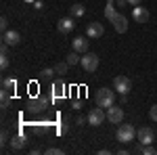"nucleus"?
Segmentation results:
<instances>
[{
    "instance_id": "obj_16",
    "label": "nucleus",
    "mask_w": 157,
    "mask_h": 155,
    "mask_svg": "<svg viewBox=\"0 0 157 155\" xmlns=\"http://www.w3.org/2000/svg\"><path fill=\"white\" fill-rule=\"evenodd\" d=\"M23 147H25V136L23 134H15L11 138V149L13 151H21Z\"/></svg>"
},
{
    "instance_id": "obj_18",
    "label": "nucleus",
    "mask_w": 157,
    "mask_h": 155,
    "mask_svg": "<svg viewBox=\"0 0 157 155\" xmlns=\"http://www.w3.org/2000/svg\"><path fill=\"white\" fill-rule=\"evenodd\" d=\"M84 13H86L84 4H73L71 9H69V15H71L73 19H80V17H84Z\"/></svg>"
},
{
    "instance_id": "obj_8",
    "label": "nucleus",
    "mask_w": 157,
    "mask_h": 155,
    "mask_svg": "<svg viewBox=\"0 0 157 155\" xmlns=\"http://www.w3.org/2000/svg\"><path fill=\"white\" fill-rule=\"evenodd\" d=\"M2 42L9 44V46H17V44L21 42V34L15 32V29H6V32L2 34Z\"/></svg>"
},
{
    "instance_id": "obj_22",
    "label": "nucleus",
    "mask_w": 157,
    "mask_h": 155,
    "mask_svg": "<svg viewBox=\"0 0 157 155\" xmlns=\"http://www.w3.org/2000/svg\"><path fill=\"white\" fill-rule=\"evenodd\" d=\"M140 153H143V155H155L157 151L153 149V147H151V145H143V149H140Z\"/></svg>"
},
{
    "instance_id": "obj_1",
    "label": "nucleus",
    "mask_w": 157,
    "mask_h": 155,
    "mask_svg": "<svg viewBox=\"0 0 157 155\" xmlns=\"http://www.w3.org/2000/svg\"><path fill=\"white\" fill-rule=\"evenodd\" d=\"M115 138H117L121 145H128L130 141H134V138H136L134 126L132 124H121L120 128H117V132H115Z\"/></svg>"
},
{
    "instance_id": "obj_24",
    "label": "nucleus",
    "mask_w": 157,
    "mask_h": 155,
    "mask_svg": "<svg viewBox=\"0 0 157 155\" xmlns=\"http://www.w3.org/2000/svg\"><path fill=\"white\" fill-rule=\"evenodd\" d=\"M52 76H55V67H52V69H50V67H46V69H42V78H44V80H50Z\"/></svg>"
},
{
    "instance_id": "obj_25",
    "label": "nucleus",
    "mask_w": 157,
    "mask_h": 155,
    "mask_svg": "<svg viewBox=\"0 0 157 155\" xmlns=\"http://www.w3.org/2000/svg\"><path fill=\"white\" fill-rule=\"evenodd\" d=\"M46 155H63V149H57V147H50V149H46L44 151Z\"/></svg>"
},
{
    "instance_id": "obj_12",
    "label": "nucleus",
    "mask_w": 157,
    "mask_h": 155,
    "mask_svg": "<svg viewBox=\"0 0 157 155\" xmlns=\"http://www.w3.org/2000/svg\"><path fill=\"white\" fill-rule=\"evenodd\" d=\"M107 119L111 122V124H120L121 119H124V109L111 105V107L107 109Z\"/></svg>"
},
{
    "instance_id": "obj_34",
    "label": "nucleus",
    "mask_w": 157,
    "mask_h": 155,
    "mask_svg": "<svg viewBox=\"0 0 157 155\" xmlns=\"http://www.w3.org/2000/svg\"><path fill=\"white\" fill-rule=\"evenodd\" d=\"M25 2H29V4H34V2H36V0H25Z\"/></svg>"
},
{
    "instance_id": "obj_5",
    "label": "nucleus",
    "mask_w": 157,
    "mask_h": 155,
    "mask_svg": "<svg viewBox=\"0 0 157 155\" xmlns=\"http://www.w3.org/2000/svg\"><path fill=\"white\" fill-rule=\"evenodd\" d=\"M130 88H132V82H130L128 76H117V78L113 80V90L120 92V95H128Z\"/></svg>"
},
{
    "instance_id": "obj_27",
    "label": "nucleus",
    "mask_w": 157,
    "mask_h": 155,
    "mask_svg": "<svg viewBox=\"0 0 157 155\" xmlns=\"http://www.w3.org/2000/svg\"><path fill=\"white\" fill-rule=\"evenodd\" d=\"M149 118L153 119V122H157V105H153V107L149 109Z\"/></svg>"
},
{
    "instance_id": "obj_32",
    "label": "nucleus",
    "mask_w": 157,
    "mask_h": 155,
    "mask_svg": "<svg viewBox=\"0 0 157 155\" xmlns=\"http://www.w3.org/2000/svg\"><path fill=\"white\" fill-rule=\"evenodd\" d=\"M34 9H38V11L42 9V2H40V0H36V2H34Z\"/></svg>"
},
{
    "instance_id": "obj_6",
    "label": "nucleus",
    "mask_w": 157,
    "mask_h": 155,
    "mask_svg": "<svg viewBox=\"0 0 157 155\" xmlns=\"http://www.w3.org/2000/svg\"><path fill=\"white\" fill-rule=\"evenodd\" d=\"M105 119H107V113H103V107L90 109V113H88V124L90 126H101Z\"/></svg>"
},
{
    "instance_id": "obj_29",
    "label": "nucleus",
    "mask_w": 157,
    "mask_h": 155,
    "mask_svg": "<svg viewBox=\"0 0 157 155\" xmlns=\"http://www.w3.org/2000/svg\"><path fill=\"white\" fill-rule=\"evenodd\" d=\"M140 2H143V0H128V4H130V6H138Z\"/></svg>"
},
{
    "instance_id": "obj_21",
    "label": "nucleus",
    "mask_w": 157,
    "mask_h": 155,
    "mask_svg": "<svg viewBox=\"0 0 157 155\" xmlns=\"http://www.w3.org/2000/svg\"><path fill=\"white\" fill-rule=\"evenodd\" d=\"M115 15H117V11L113 9V4H109V2H107V6H105V19H107V21H113Z\"/></svg>"
},
{
    "instance_id": "obj_15",
    "label": "nucleus",
    "mask_w": 157,
    "mask_h": 155,
    "mask_svg": "<svg viewBox=\"0 0 157 155\" xmlns=\"http://www.w3.org/2000/svg\"><path fill=\"white\" fill-rule=\"evenodd\" d=\"M65 92H67V86L63 82V78L55 80L52 82V99H61V96H65Z\"/></svg>"
},
{
    "instance_id": "obj_4",
    "label": "nucleus",
    "mask_w": 157,
    "mask_h": 155,
    "mask_svg": "<svg viewBox=\"0 0 157 155\" xmlns=\"http://www.w3.org/2000/svg\"><path fill=\"white\" fill-rule=\"evenodd\" d=\"M48 103L50 101L46 96H32L29 103H27V109H29V113H40V111H44L48 107Z\"/></svg>"
},
{
    "instance_id": "obj_20",
    "label": "nucleus",
    "mask_w": 157,
    "mask_h": 155,
    "mask_svg": "<svg viewBox=\"0 0 157 155\" xmlns=\"http://www.w3.org/2000/svg\"><path fill=\"white\" fill-rule=\"evenodd\" d=\"M67 67H69V63H67V61H59V63L55 65V73L65 76V73H67Z\"/></svg>"
},
{
    "instance_id": "obj_3",
    "label": "nucleus",
    "mask_w": 157,
    "mask_h": 155,
    "mask_svg": "<svg viewBox=\"0 0 157 155\" xmlns=\"http://www.w3.org/2000/svg\"><path fill=\"white\" fill-rule=\"evenodd\" d=\"M80 65H82V69L88 73H92V72H97V67H98V57L94 55V52H84V57L80 59Z\"/></svg>"
},
{
    "instance_id": "obj_28",
    "label": "nucleus",
    "mask_w": 157,
    "mask_h": 155,
    "mask_svg": "<svg viewBox=\"0 0 157 155\" xmlns=\"http://www.w3.org/2000/svg\"><path fill=\"white\" fill-rule=\"evenodd\" d=\"M71 107H73V109H82V101H73Z\"/></svg>"
},
{
    "instance_id": "obj_26",
    "label": "nucleus",
    "mask_w": 157,
    "mask_h": 155,
    "mask_svg": "<svg viewBox=\"0 0 157 155\" xmlns=\"http://www.w3.org/2000/svg\"><path fill=\"white\" fill-rule=\"evenodd\" d=\"M0 29H2V34L9 29V19H6V17H2V19H0Z\"/></svg>"
},
{
    "instance_id": "obj_23",
    "label": "nucleus",
    "mask_w": 157,
    "mask_h": 155,
    "mask_svg": "<svg viewBox=\"0 0 157 155\" xmlns=\"http://www.w3.org/2000/svg\"><path fill=\"white\" fill-rule=\"evenodd\" d=\"M9 101H11V92L2 90V107H9Z\"/></svg>"
},
{
    "instance_id": "obj_17",
    "label": "nucleus",
    "mask_w": 157,
    "mask_h": 155,
    "mask_svg": "<svg viewBox=\"0 0 157 155\" xmlns=\"http://www.w3.org/2000/svg\"><path fill=\"white\" fill-rule=\"evenodd\" d=\"M15 88H17V80L15 78H2V90L15 92Z\"/></svg>"
},
{
    "instance_id": "obj_31",
    "label": "nucleus",
    "mask_w": 157,
    "mask_h": 155,
    "mask_svg": "<svg viewBox=\"0 0 157 155\" xmlns=\"http://www.w3.org/2000/svg\"><path fill=\"white\" fill-rule=\"evenodd\" d=\"M120 103H121V105H126V103H128V95H121L120 96Z\"/></svg>"
},
{
    "instance_id": "obj_9",
    "label": "nucleus",
    "mask_w": 157,
    "mask_h": 155,
    "mask_svg": "<svg viewBox=\"0 0 157 155\" xmlns=\"http://www.w3.org/2000/svg\"><path fill=\"white\" fill-rule=\"evenodd\" d=\"M105 34V27H103V23H98V21H92V23H88V27H86V36L88 38H101Z\"/></svg>"
},
{
    "instance_id": "obj_11",
    "label": "nucleus",
    "mask_w": 157,
    "mask_h": 155,
    "mask_svg": "<svg viewBox=\"0 0 157 155\" xmlns=\"http://www.w3.org/2000/svg\"><path fill=\"white\" fill-rule=\"evenodd\" d=\"M88 46H90L88 36H78V38H73V42H71V48L78 50V52H88Z\"/></svg>"
},
{
    "instance_id": "obj_2",
    "label": "nucleus",
    "mask_w": 157,
    "mask_h": 155,
    "mask_svg": "<svg viewBox=\"0 0 157 155\" xmlns=\"http://www.w3.org/2000/svg\"><path fill=\"white\" fill-rule=\"evenodd\" d=\"M97 105L103 109H109L111 105H115V92L109 88H101L97 90Z\"/></svg>"
},
{
    "instance_id": "obj_19",
    "label": "nucleus",
    "mask_w": 157,
    "mask_h": 155,
    "mask_svg": "<svg viewBox=\"0 0 157 155\" xmlns=\"http://www.w3.org/2000/svg\"><path fill=\"white\" fill-rule=\"evenodd\" d=\"M80 59H82V57H80V52H78V50L67 52V57H65V61H67L69 65H78V63H80Z\"/></svg>"
},
{
    "instance_id": "obj_13",
    "label": "nucleus",
    "mask_w": 157,
    "mask_h": 155,
    "mask_svg": "<svg viewBox=\"0 0 157 155\" xmlns=\"http://www.w3.org/2000/svg\"><path fill=\"white\" fill-rule=\"evenodd\" d=\"M111 23H113V29H115L117 34H126V32H128V19H126L124 15H120V13L115 15V19H113Z\"/></svg>"
},
{
    "instance_id": "obj_33",
    "label": "nucleus",
    "mask_w": 157,
    "mask_h": 155,
    "mask_svg": "<svg viewBox=\"0 0 157 155\" xmlns=\"http://www.w3.org/2000/svg\"><path fill=\"white\" fill-rule=\"evenodd\" d=\"M109 153H111L109 149H101V151H98V155H109Z\"/></svg>"
},
{
    "instance_id": "obj_10",
    "label": "nucleus",
    "mask_w": 157,
    "mask_h": 155,
    "mask_svg": "<svg viewBox=\"0 0 157 155\" xmlns=\"http://www.w3.org/2000/svg\"><path fill=\"white\" fill-rule=\"evenodd\" d=\"M73 27H75V21H73L71 15L59 19V23H57V29H59L61 34H69V32H73Z\"/></svg>"
},
{
    "instance_id": "obj_30",
    "label": "nucleus",
    "mask_w": 157,
    "mask_h": 155,
    "mask_svg": "<svg viewBox=\"0 0 157 155\" xmlns=\"http://www.w3.org/2000/svg\"><path fill=\"white\" fill-rule=\"evenodd\" d=\"M84 122H88V118H82V115H80V118H78V119H75V124H78V126H82V124H84Z\"/></svg>"
},
{
    "instance_id": "obj_14",
    "label": "nucleus",
    "mask_w": 157,
    "mask_h": 155,
    "mask_svg": "<svg viewBox=\"0 0 157 155\" xmlns=\"http://www.w3.org/2000/svg\"><path fill=\"white\" fill-rule=\"evenodd\" d=\"M132 19L136 23H147L149 21V11L145 6H134L132 9Z\"/></svg>"
},
{
    "instance_id": "obj_7",
    "label": "nucleus",
    "mask_w": 157,
    "mask_h": 155,
    "mask_svg": "<svg viewBox=\"0 0 157 155\" xmlns=\"http://www.w3.org/2000/svg\"><path fill=\"white\" fill-rule=\"evenodd\" d=\"M136 138H138V143H140V145H151V143H153V138H155V132L151 130L149 126H143V128L136 130Z\"/></svg>"
}]
</instances>
